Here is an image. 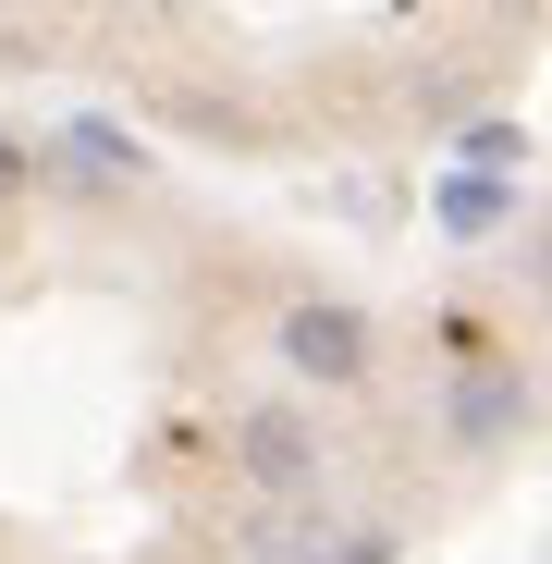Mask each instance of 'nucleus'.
I'll list each match as a JSON object with an SVG mask.
<instances>
[]
</instances>
